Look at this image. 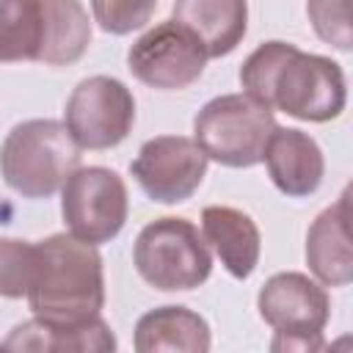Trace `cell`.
I'll return each mask as SVG.
<instances>
[{
    "instance_id": "cell-13",
    "label": "cell",
    "mask_w": 353,
    "mask_h": 353,
    "mask_svg": "<svg viewBox=\"0 0 353 353\" xmlns=\"http://www.w3.org/2000/svg\"><path fill=\"white\" fill-rule=\"evenodd\" d=\"M347 190L325 207L306 232V265L314 279L325 287H345L353 279V248H350V204Z\"/></svg>"
},
{
    "instance_id": "cell-1",
    "label": "cell",
    "mask_w": 353,
    "mask_h": 353,
    "mask_svg": "<svg viewBox=\"0 0 353 353\" xmlns=\"http://www.w3.org/2000/svg\"><path fill=\"white\" fill-rule=\"evenodd\" d=\"M248 97L298 121H331L345 110V72L336 61L303 52L290 41L259 44L240 66Z\"/></svg>"
},
{
    "instance_id": "cell-5",
    "label": "cell",
    "mask_w": 353,
    "mask_h": 353,
    "mask_svg": "<svg viewBox=\"0 0 353 353\" xmlns=\"http://www.w3.org/2000/svg\"><path fill=\"white\" fill-rule=\"evenodd\" d=\"M138 276L163 292H188L201 287L212 273L210 245L201 232L176 215H163L146 223L132 245Z\"/></svg>"
},
{
    "instance_id": "cell-3",
    "label": "cell",
    "mask_w": 353,
    "mask_h": 353,
    "mask_svg": "<svg viewBox=\"0 0 353 353\" xmlns=\"http://www.w3.org/2000/svg\"><path fill=\"white\" fill-rule=\"evenodd\" d=\"M91 44L80 0H0V63L72 66Z\"/></svg>"
},
{
    "instance_id": "cell-10",
    "label": "cell",
    "mask_w": 353,
    "mask_h": 353,
    "mask_svg": "<svg viewBox=\"0 0 353 353\" xmlns=\"http://www.w3.org/2000/svg\"><path fill=\"white\" fill-rule=\"evenodd\" d=\"M204 44L176 19L149 28L127 50V69L132 77L157 91H182L193 85L207 66Z\"/></svg>"
},
{
    "instance_id": "cell-14",
    "label": "cell",
    "mask_w": 353,
    "mask_h": 353,
    "mask_svg": "<svg viewBox=\"0 0 353 353\" xmlns=\"http://www.w3.org/2000/svg\"><path fill=\"white\" fill-rule=\"evenodd\" d=\"M201 237L215 251L221 265L234 279H248L256 270L262 234L254 218L237 207L210 204L201 210Z\"/></svg>"
},
{
    "instance_id": "cell-9",
    "label": "cell",
    "mask_w": 353,
    "mask_h": 353,
    "mask_svg": "<svg viewBox=\"0 0 353 353\" xmlns=\"http://www.w3.org/2000/svg\"><path fill=\"white\" fill-rule=\"evenodd\" d=\"M63 124L80 149H113L135 124L132 91L108 74L80 80L63 108Z\"/></svg>"
},
{
    "instance_id": "cell-20",
    "label": "cell",
    "mask_w": 353,
    "mask_h": 353,
    "mask_svg": "<svg viewBox=\"0 0 353 353\" xmlns=\"http://www.w3.org/2000/svg\"><path fill=\"white\" fill-rule=\"evenodd\" d=\"M157 8V0H91L94 19L105 33L127 36L143 28Z\"/></svg>"
},
{
    "instance_id": "cell-12",
    "label": "cell",
    "mask_w": 353,
    "mask_h": 353,
    "mask_svg": "<svg viewBox=\"0 0 353 353\" xmlns=\"http://www.w3.org/2000/svg\"><path fill=\"white\" fill-rule=\"evenodd\" d=\"M270 182L290 199H303L312 196L325 174V157L317 141L295 127H276L265 154Z\"/></svg>"
},
{
    "instance_id": "cell-11",
    "label": "cell",
    "mask_w": 353,
    "mask_h": 353,
    "mask_svg": "<svg viewBox=\"0 0 353 353\" xmlns=\"http://www.w3.org/2000/svg\"><path fill=\"white\" fill-rule=\"evenodd\" d=\"M207 163L210 157L193 138L157 135L138 149L130 171L152 201L179 204L199 190L207 174Z\"/></svg>"
},
{
    "instance_id": "cell-4",
    "label": "cell",
    "mask_w": 353,
    "mask_h": 353,
    "mask_svg": "<svg viewBox=\"0 0 353 353\" xmlns=\"http://www.w3.org/2000/svg\"><path fill=\"white\" fill-rule=\"evenodd\" d=\"M77 165L80 146L55 119L19 121L0 146V176L25 199H50Z\"/></svg>"
},
{
    "instance_id": "cell-17",
    "label": "cell",
    "mask_w": 353,
    "mask_h": 353,
    "mask_svg": "<svg viewBox=\"0 0 353 353\" xmlns=\"http://www.w3.org/2000/svg\"><path fill=\"white\" fill-rule=\"evenodd\" d=\"M132 345L138 353L182 350L207 353L212 345L207 320L188 306H157L138 317Z\"/></svg>"
},
{
    "instance_id": "cell-16",
    "label": "cell",
    "mask_w": 353,
    "mask_h": 353,
    "mask_svg": "<svg viewBox=\"0 0 353 353\" xmlns=\"http://www.w3.org/2000/svg\"><path fill=\"white\" fill-rule=\"evenodd\" d=\"M171 14L204 44L210 58L234 52L248 30V0H174Z\"/></svg>"
},
{
    "instance_id": "cell-15",
    "label": "cell",
    "mask_w": 353,
    "mask_h": 353,
    "mask_svg": "<svg viewBox=\"0 0 353 353\" xmlns=\"http://www.w3.org/2000/svg\"><path fill=\"white\" fill-rule=\"evenodd\" d=\"M6 350H44V353H108L116 350V334L97 314L85 323H47L25 320L3 339Z\"/></svg>"
},
{
    "instance_id": "cell-18",
    "label": "cell",
    "mask_w": 353,
    "mask_h": 353,
    "mask_svg": "<svg viewBox=\"0 0 353 353\" xmlns=\"http://www.w3.org/2000/svg\"><path fill=\"white\" fill-rule=\"evenodd\" d=\"M36 243L0 237V298H25L36 276Z\"/></svg>"
},
{
    "instance_id": "cell-7",
    "label": "cell",
    "mask_w": 353,
    "mask_h": 353,
    "mask_svg": "<svg viewBox=\"0 0 353 353\" xmlns=\"http://www.w3.org/2000/svg\"><path fill=\"white\" fill-rule=\"evenodd\" d=\"M259 317L276 331L270 350H323V331L331 317V301L320 281L287 270L270 276L256 295Z\"/></svg>"
},
{
    "instance_id": "cell-2",
    "label": "cell",
    "mask_w": 353,
    "mask_h": 353,
    "mask_svg": "<svg viewBox=\"0 0 353 353\" xmlns=\"http://www.w3.org/2000/svg\"><path fill=\"white\" fill-rule=\"evenodd\" d=\"M39 262L28 290L33 317L47 323H85L105 306V276L97 245L74 234H50L36 243Z\"/></svg>"
},
{
    "instance_id": "cell-8",
    "label": "cell",
    "mask_w": 353,
    "mask_h": 353,
    "mask_svg": "<svg viewBox=\"0 0 353 353\" xmlns=\"http://www.w3.org/2000/svg\"><path fill=\"white\" fill-rule=\"evenodd\" d=\"M130 196L124 179L105 165H77L61 185V215L69 234L99 245L127 223Z\"/></svg>"
},
{
    "instance_id": "cell-6",
    "label": "cell",
    "mask_w": 353,
    "mask_h": 353,
    "mask_svg": "<svg viewBox=\"0 0 353 353\" xmlns=\"http://www.w3.org/2000/svg\"><path fill=\"white\" fill-rule=\"evenodd\" d=\"M276 127L273 110L245 91L221 94L196 113L193 141L210 160L226 168H251L262 163L265 146Z\"/></svg>"
},
{
    "instance_id": "cell-19",
    "label": "cell",
    "mask_w": 353,
    "mask_h": 353,
    "mask_svg": "<svg viewBox=\"0 0 353 353\" xmlns=\"http://www.w3.org/2000/svg\"><path fill=\"white\" fill-rule=\"evenodd\" d=\"M306 14H309L312 30L317 33L320 41H325L342 52H347L353 47L350 0H306Z\"/></svg>"
}]
</instances>
